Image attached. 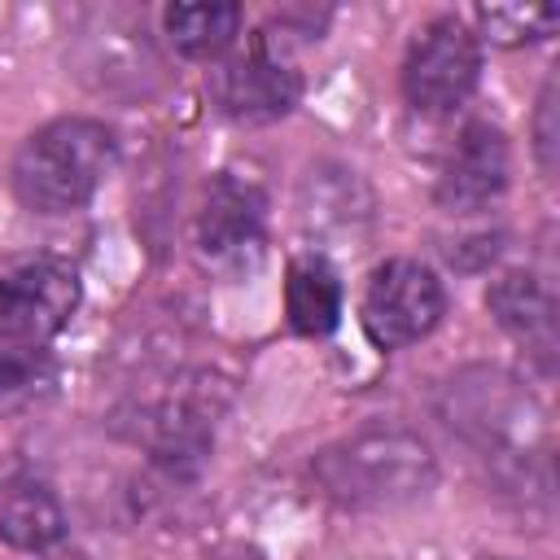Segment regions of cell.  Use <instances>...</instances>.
Wrapping results in <instances>:
<instances>
[{"instance_id":"7a4b0ae2","label":"cell","mask_w":560,"mask_h":560,"mask_svg":"<svg viewBox=\"0 0 560 560\" xmlns=\"http://www.w3.org/2000/svg\"><path fill=\"white\" fill-rule=\"evenodd\" d=\"M232 402V381L206 368L175 372L149 389H136L118 411L114 429L136 442L166 481H192L214 446V424Z\"/></svg>"},{"instance_id":"ba28073f","label":"cell","mask_w":560,"mask_h":560,"mask_svg":"<svg viewBox=\"0 0 560 560\" xmlns=\"http://www.w3.org/2000/svg\"><path fill=\"white\" fill-rule=\"evenodd\" d=\"M79 306V276L48 254L0 258V332L44 346L70 324Z\"/></svg>"},{"instance_id":"7c38bea8","label":"cell","mask_w":560,"mask_h":560,"mask_svg":"<svg viewBox=\"0 0 560 560\" xmlns=\"http://www.w3.org/2000/svg\"><path fill=\"white\" fill-rule=\"evenodd\" d=\"M298 210L311 236H359L372 219V192L359 179V171L341 162H319L302 179Z\"/></svg>"},{"instance_id":"e0dca14e","label":"cell","mask_w":560,"mask_h":560,"mask_svg":"<svg viewBox=\"0 0 560 560\" xmlns=\"http://www.w3.org/2000/svg\"><path fill=\"white\" fill-rule=\"evenodd\" d=\"M534 158H538L542 175H551L556 162H560V83H556V74L538 92V109H534Z\"/></svg>"},{"instance_id":"30bf717a","label":"cell","mask_w":560,"mask_h":560,"mask_svg":"<svg viewBox=\"0 0 560 560\" xmlns=\"http://www.w3.org/2000/svg\"><path fill=\"white\" fill-rule=\"evenodd\" d=\"M508 175H512L508 136L486 118L464 122V131L455 136V144L438 171V201L451 214L486 210L508 188Z\"/></svg>"},{"instance_id":"6da1fadb","label":"cell","mask_w":560,"mask_h":560,"mask_svg":"<svg viewBox=\"0 0 560 560\" xmlns=\"http://www.w3.org/2000/svg\"><path fill=\"white\" fill-rule=\"evenodd\" d=\"M442 420L494 468L512 490H542L551 459V424L542 402L503 368H459L442 385Z\"/></svg>"},{"instance_id":"277c9868","label":"cell","mask_w":560,"mask_h":560,"mask_svg":"<svg viewBox=\"0 0 560 560\" xmlns=\"http://www.w3.org/2000/svg\"><path fill=\"white\" fill-rule=\"evenodd\" d=\"M118 140L96 118H52L31 131L13 158V192L35 214L83 210L114 171Z\"/></svg>"},{"instance_id":"d6986e66","label":"cell","mask_w":560,"mask_h":560,"mask_svg":"<svg viewBox=\"0 0 560 560\" xmlns=\"http://www.w3.org/2000/svg\"><path fill=\"white\" fill-rule=\"evenodd\" d=\"M219 560H258V556H249V551H236V556H219Z\"/></svg>"},{"instance_id":"3957f363","label":"cell","mask_w":560,"mask_h":560,"mask_svg":"<svg viewBox=\"0 0 560 560\" xmlns=\"http://www.w3.org/2000/svg\"><path fill=\"white\" fill-rule=\"evenodd\" d=\"M311 472L346 508H402L433 490L438 455L402 424H368L324 446Z\"/></svg>"},{"instance_id":"9c48e42d","label":"cell","mask_w":560,"mask_h":560,"mask_svg":"<svg viewBox=\"0 0 560 560\" xmlns=\"http://www.w3.org/2000/svg\"><path fill=\"white\" fill-rule=\"evenodd\" d=\"M262 232H267V197L254 179L219 171L206 184L201 210H197V254L219 267V271H241L262 254Z\"/></svg>"},{"instance_id":"5b68a950","label":"cell","mask_w":560,"mask_h":560,"mask_svg":"<svg viewBox=\"0 0 560 560\" xmlns=\"http://www.w3.org/2000/svg\"><path fill=\"white\" fill-rule=\"evenodd\" d=\"M446 315V289L420 258H385L363 289V332L376 350H402L438 328Z\"/></svg>"},{"instance_id":"8fae6325","label":"cell","mask_w":560,"mask_h":560,"mask_svg":"<svg viewBox=\"0 0 560 560\" xmlns=\"http://www.w3.org/2000/svg\"><path fill=\"white\" fill-rule=\"evenodd\" d=\"M486 311L494 315V324L525 346V354H534L547 372L556 363V341H560V328H556V293L542 276L534 271H503L490 280L486 289Z\"/></svg>"},{"instance_id":"ac0fdd59","label":"cell","mask_w":560,"mask_h":560,"mask_svg":"<svg viewBox=\"0 0 560 560\" xmlns=\"http://www.w3.org/2000/svg\"><path fill=\"white\" fill-rule=\"evenodd\" d=\"M44 346L35 341H18V337H4L0 332V389H22V385H35L44 376Z\"/></svg>"},{"instance_id":"9a60e30c","label":"cell","mask_w":560,"mask_h":560,"mask_svg":"<svg viewBox=\"0 0 560 560\" xmlns=\"http://www.w3.org/2000/svg\"><path fill=\"white\" fill-rule=\"evenodd\" d=\"M166 39L197 61L223 57L241 35V4L232 0H201V4H166L162 13Z\"/></svg>"},{"instance_id":"4fadbf2b","label":"cell","mask_w":560,"mask_h":560,"mask_svg":"<svg viewBox=\"0 0 560 560\" xmlns=\"http://www.w3.org/2000/svg\"><path fill=\"white\" fill-rule=\"evenodd\" d=\"M66 538V508L39 477H9L0 486V542L13 551H52Z\"/></svg>"},{"instance_id":"5bb4252c","label":"cell","mask_w":560,"mask_h":560,"mask_svg":"<svg viewBox=\"0 0 560 560\" xmlns=\"http://www.w3.org/2000/svg\"><path fill=\"white\" fill-rule=\"evenodd\" d=\"M341 276L324 254H298L284 271V315L302 337H328L341 324Z\"/></svg>"},{"instance_id":"2e32d148","label":"cell","mask_w":560,"mask_h":560,"mask_svg":"<svg viewBox=\"0 0 560 560\" xmlns=\"http://www.w3.org/2000/svg\"><path fill=\"white\" fill-rule=\"evenodd\" d=\"M477 22H481L486 39L516 48V44H538V39L556 35L560 9L556 4H481Z\"/></svg>"},{"instance_id":"52a82bcc","label":"cell","mask_w":560,"mask_h":560,"mask_svg":"<svg viewBox=\"0 0 560 560\" xmlns=\"http://www.w3.org/2000/svg\"><path fill=\"white\" fill-rule=\"evenodd\" d=\"M206 92L219 105V114L236 122H271L298 105L302 79L262 35H254L245 48H228L223 57L210 61Z\"/></svg>"},{"instance_id":"8992f818","label":"cell","mask_w":560,"mask_h":560,"mask_svg":"<svg viewBox=\"0 0 560 560\" xmlns=\"http://www.w3.org/2000/svg\"><path fill=\"white\" fill-rule=\"evenodd\" d=\"M481 79V44L459 18H433L407 48L402 61V92L424 114L459 109Z\"/></svg>"}]
</instances>
